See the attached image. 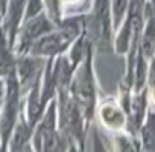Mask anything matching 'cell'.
<instances>
[{"mask_svg": "<svg viewBox=\"0 0 155 152\" xmlns=\"http://www.w3.org/2000/svg\"><path fill=\"white\" fill-rule=\"evenodd\" d=\"M102 119L105 120V123L108 126L113 128H119L123 125V114L120 113V110L114 108V107H105L102 108Z\"/></svg>", "mask_w": 155, "mask_h": 152, "instance_id": "obj_9", "label": "cell"}, {"mask_svg": "<svg viewBox=\"0 0 155 152\" xmlns=\"http://www.w3.org/2000/svg\"><path fill=\"white\" fill-rule=\"evenodd\" d=\"M25 2L26 0H9V11H8V20H6V28L11 37V43L14 40V34L20 25L21 14L25 9Z\"/></svg>", "mask_w": 155, "mask_h": 152, "instance_id": "obj_7", "label": "cell"}, {"mask_svg": "<svg viewBox=\"0 0 155 152\" xmlns=\"http://www.w3.org/2000/svg\"><path fill=\"white\" fill-rule=\"evenodd\" d=\"M28 138H29V129L23 123H20L14 131V135H12V140H11V147L15 149V150L21 149V146L28 141Z\"/></svg>", "mask_w": 155, "mask_h": 152, "instance_id": "obj_11", "label": "cell"}, {"mask_svg": "<svg viewBox=\"0 0 155 152\" xmlns=\"http://www.w3.org/2000/svg\"><path fill=\"white\" fill-rule=\"evenodd\" d=\"M138 44H140V53L146 59H150L155 50V15L153 14H150V17L147 18V23L141 31Z\"/></svg>", "mask_w": 155, "mask_h": 152, "instance_id": "obj_6", "label": "cell"}, {"mask_svg": "<svg viewBox=\"0 0 155 152\" xmlns=\"http://www.w3.org/2000/svg\"><path fill=\"white\" fill-rule=\"evenodd\" d=\"M74 94L84 107H87V108L93 107L94 94H93V84H91V78H90L88 71L82 70L78 74L76 82H74Z\"/></svg>", "mask_w": 155, "mask_h": 152, "instance_id": "obj_5", "label": "cell"}, {"mask_svg": "<svg viewBox=\"0 0 155 152\" xmlns=\"http://www.w3.org/2000/svg\"><path fill=\"white\" fill-rule=\"evenodd\" d=\"M17 82L12 78H9L8 82V94H6V110L5 114L2 116L0 120V131H2V137H3V143L8 141L9 134L12 132V126H14V120H15V114H17Z\"/></svg>", "mask_w": 155, "mask_h": 152, "instance_id": "obj_3", "label": "cell"}, {"mask_svg": "<svg viewBox=\"0 0 155 152\" xmlns=\"http://www.w3.org/2000/svg\"><path fill=\"white\" fill-rule=\"evenodd\" d=\"M143 137H144V143H146V149H155L153 143H155V116L150 114L149 120L143 129Z\"/></svg>", "mask_w": 155, "mask_h": 152, "instance_id": "obj_12", "label": "cell"}, {"mask_svg": "<svg viewBox=\"0 0 155 152\" xmlns=\"http://www.w3.org/2000/svg\"><path fill=\"white\" fill-rule=\"evenodd\" d=\"M93 32L102 47L110 44L111 21H110V2L108 0H96L94 17H93Z\"/></svg>", "mask_w": 155, "mask_h": 152, "instance_id": "obj_2", "label": "cell"}, {"mask_svg": "<svg viewBox=\"0 0 155 152\" xmlns=\"http://www.w3.org/2000/svg\"><path fill=\"white\" fill-rule=\"evenodd\" d=\"M78 34V26L76 23H68L65 25L64 31L61 32H53V34H44L40 38H37L32 46L31 50L35 55H55L59 53Z\"/></svg>", "mask_w": 155, "mask_h": 152, "instance_id": "obj_1", "label": "cell"}, {"mask_svg": "<svg viewBox=\"0 0 155 152\" xmlns=\"http://www.w3.org/2000/svg\"><path fill=\"white\" fill-rule=\"evenodd\" d=\"M41 8H43L41 0H28V5H26V20L38 15Z\"/></svg>", "mask_w": 155, "mask_h": 152, "instance_id": "obj_13", "label": "cell"}, {"mask_svg": "<svg viewBox=\"0 0 155 152\" xmlns=\"http://www.w3.org/2000/svg\"><path fill=\"white\" fill-rule=\"evenodd\" d=\"M3 96H5V93H3V85H2V82H0V108H2V102H3Z\"/></svg>", "mask_w": 155, "mask_h": 152, "instance_id": "obj_14", "label": "cell"}, {"mask_svg": "<svg viewBox=\"0 0 155 152\" xmlns=\"http://www.w3.org/2000/svg\"><path fill=\"white\" fill-rule=\"evenodd\" d=\"M50 28L52 26H50L49 20H46L44 15H38V17L35 15V17L26 20V26L23 31V46L26 44V47H31L37 38L50 32Z\"/></svg>", "mask_w": 155, "mask_h": 152, "instance_id": "obj_4", "label": "cell"}, {"mask_svg": "<svg viewBox=\"0 0 155 152\" xmlns=\"http://www.w3.org/2000/svg\"><path fill=\"white\" fill-rule=\"evenodd\" d=\"M129 2L131 0H111V9H113V15H114V28H119L125 14H126V9L129 6Z\"/></svg>", "mask_w": 155, "mask_h": 152, "instance_id": "obj_10", "label": "cell"}, {"mask_svg": "<svg viewBox=\"0 0 155 152\" xmlns=\"http://www.w3.org/2000/svg\"><path fill=\"white\" fill-rule=\"evenodd\" d=\"M37 61L35 59H21L18 62V70H20V78H21V82H31L32 79H35V76L38 73V67H37Z\"/></svg>", "mask_w": 155, "mask_h": 152, "instance_id": "obj_8", "label": "cell"}]
</instances>
